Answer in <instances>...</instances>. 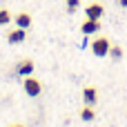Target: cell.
<instances>
[{
	"label": "cell",
	"instance_id": "6da1fadb",
	"mask_svg": "<svg viewBox=\"0 0 127 127\" xmlns=\"http://www.w3.org/2000/svg\"><path fill=\"white\" fill-rule=\"evenodd\" d=\"M109 40L105 38V36H98V38H94L92 40V45H89V49H92V54L96 56V58H105V56H109Z\"/></svg>",
	"mask_w": 127,
	"mask_h": 127
},
{
	"label": "cell",
	"instance_id": "7a4b0ae2",
	"mask_svg": "<svg viewBox=\"0 0 127 127\" xmlns=\"http://www.w3.org/2000/svg\"><path fill=\"white\" fill-rule=\"evenodd\" d=\"M22 87H25V94L27 96H40V92H42V83L38 80V78H33V76H25V80H22Z\"/></svg>",
	"mask_w": 127,
	"mask_h": 127
},
{
	"label": "cell",
	"instance_id": "3957f363",
	"mask_svg": "<svg viewBox=\"0 0 127 127\" xmlns=\"http://www.w3.org/2000/svg\"><path fill=\"white\" fill-rule=\"evenodd\" d=\"M103 13H105V7H103V2H89V4L85 7V18L100 20V18H103Z\"/></svg>",
	"mask_w": 127,
	"mask_h": 127
},
{
	"label": "cell",
	"instance_id": "277c9868",
	"mask_svg": "<svg viewBox=\"0 0 127 127\" xmlns=\"http://www.w3.org/2000/svg\"><path fill=\"white\" fill-rule=\"evenodd\" d=\"M83 33L85 36H94L96 31H100V20H94V18H85V22L80 25Z\"/></svg>",
	"mask_w": 127,
	"mask_h": 127
},
{
	"label": "cell",
	"instance_id": "5b68a950",
	"mask_svg": "<svg viewBox=\"0 0 127 127\" xmlns=\"http://www.w3.org/2000/svg\"><path fill=\"white\" fill-rule=\"evenodd\" d=\"M96 100H98V89H96V87H85V89H83V103L94 107Z\"/></svg>",
	"mask_w": 127,
	"mask_h": 127
},
{
	"label": "cell",
	"instance_id": "8992f818",
	"mask_svg": "<svg viewBox=\"0 0 127 127\" xmlns=\"http://www.w3.org/2000/svg\"><path fill=\"white\" fill-rule=\"evenodd\" d=\"M25 38H27V31H25V29H20V27L7 33V40H9L11 45H18V42H22Z\"/></svg>",
	"mask_w": 127,
	"mask_h": 127
},
{
	"label": "cell",
	"instance_id": "52a82bcc",
	"mask_svg": "<svg viewBox=\"0 0 127 127\" xmlns=\"http://www.w3.org/2000/svg\"><path fill=\"white\" fill-rule=\"evenodd\" d=\"M33 67H36V65H33L31 60H20V63H18V74H20L22 78H25V76H31V74H33Z\"/></svg>",
	"mask_w": 127,
	"mask_h": 127
},
{
	"label": "cell",
	"instance_id": "ba28073f",
	"mask_svg": "<svg viewBox=\"0 0 127 127\" xmlns=\"http://www.w3.org/2000/svg\"><path fill=\"white\" fill-rule=\"evenodd\" d=\"M16 27H20V29H29V27H31V16L25 13V11L18 13V16H16Z\"/></svg>",
	"mask_w": 127,
	"mask_h": 127
},
{
	"label": "cell",
	"instance_id": "9c48e42d",
	"mask_svg": "<svg viewBox=\"0 0 127 127\" xmlns=\"http://www.w3.org/2000/svg\"><path fill=\"white\" fill-rule=\"evenodd\" d=\"M80 118H83V121H87V123H89V121H94V118H96L94 107H92V105H85V107L80 109Z\"/></svg>",
	"mask_w": 127,
	"mask_h": 127
},
{
	"label": "cell",
	"instance_id": "30bf717a",
	"mask_svg": "<svg viewBox=\"0 0 127 127\" xmlns=\"http://www.w3.org/2000/svg\"><path fill=\"white\" fill-rule=\"evenodd\" d=\"M109 56H112L114 60H121V58H123V47H118V45H112V47H109Z\"/></svg>",
	"mask_w": 127,
	"mask_h": 127
},
{
	"label": "cell",
	"instance_id": "8fae6325",
	"mask_svg": "<svg viewBox=\"0 0 127 127\" xmlns=\"http://www.w3.org/2000/svg\"><path fill=\"white\" fill-rule=\"evenodd\" d=\"M11 22V13L7 9H0V25H9Z\"/></svg>",
	"mask_w": 127,
	"mask_h": 127
},
{
	"label": "cell",
	"instance_id": "7c38bea8",
	"mask_svg": "<svg viewBox=\"0 0 127 127\" xmlns=\"http://www.w3.org/2000/svg\"><path fill=\"white\" fill-rule=\"evenodd\" d=\"M78 4H80V0H67V9H69V11H76Z\"/></svg>",
	"mask_w": 127,
	"mask_h": 127
},
{
	"label": "cell",
	"instance_id": "4fadbf2b",
	"mask_svg": "<svg viewBox=\"0 0 127 127\" xmlns=\"http://www.w3.org/2000/svg\"><path fill=\"white\" fill-rule=\"evenodd\" d=\"M118 2H121V7H123V9H127V0H118Z\"/></svg>",
	"mask_w": 127,
	"mask_h": 127
},
{
	"label": "cell",
	"instance_id": "5bb4252c",
	"mask_svg": "<svg viewBox=\"0 0 127 127\" xmlns=\"http://www.w3.org/2000/svg\"><path fill=\"white\" fill-rule=\"evenodd\" d=\"M11 127H25V125H11Z\"/></svg>",
	"mask_w": 127,
	"mask_h": 127
}]
</instances>
